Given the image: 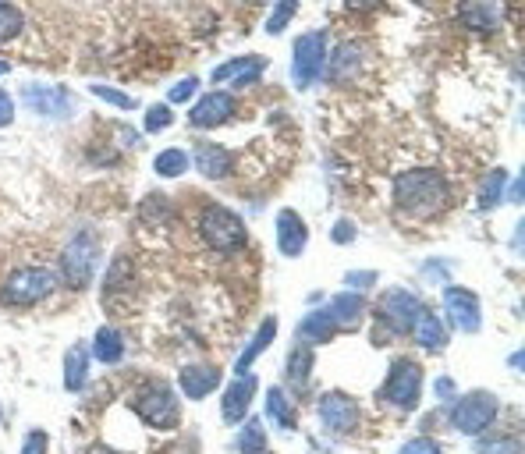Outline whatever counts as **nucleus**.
<instances>
[{"instance_id":"nucleus-1","label":"nucleus","mask_w":525,"mask_h":454,"mask_svg":"<svg viewBox=\"0 0 525 454\" xmlns=\"http://www.w3.org/2000/svg\"><path fill=\"white\" fill-rule=\"evenodd\" d=\"M394 206L412 220H430L451 206V185L440 171H401L394 178Z\"/></svg>"},{"instance_id":"nucleus-2","label":"nucleus","mask_w":525,"mask_h":454,"mask_svg":"<svg viewBox=\"0 0 525 454\" xmlns=\"http://www.w3.org/2000/svg\"><path fill=\"white\" fill-rule=\"evenodd\" d=\"M57 288V274L47 267H22L8 274V281L0 284V302L11 309L40 306L43 298H50Z\"/></svg>"},{"instance_id":"nucleus-3","label":"nucleus","mask_w":525,"mask_h":454,"mask_svg":"<svg viewBox=\"0 0 525 454\" xmlns=\"http://www.w3.org/2000/svg\"><path fill=\"white\" fill-rule=\"evenodd\" d=\"M199 235H203V242L210 245L213 252H238L249 242L242 217L217 203H206L203 213H199Z\"/></svg>"},{"instance_id":"nucleus-4","label":"nucleus","mask_w":525,"mask_h":454,"mask_svg":"<svg viewBox=\"0 0 525 454\" xmlns=\"http://www.w3.org/2000/svg\"><path fill=\"white\" fill-rule=\"evenodd\" d=\"M96 263H100V235H96L93 227L79 231V235L71 238L68 249L61 256V277L68 288L82 291L86 284H93V274H96Z\"/></svg>"},{"instance_id":"nucleus-5","label":"nucleus","mask_w":525,"mask_h":454,"mask_svg":"<svg viewBox=\"0 0 525 454\" xmlns=\"http://www.w3.org/2000/svg\"><path fill=\"white\" fill-rule=\"evenodd\" d=\"M419 394H423V366L412 359H398L380 387V401L401 408V412H412L419 405Z\"/></svg>"},{"instance_id":"nucleus-6","label":"nucleus","mask_w":525,"mask_h":454,"mask_svg":"<svg viewBox=\"0 0 525 454\" xmlns=\"http://www.w3.org/2000/svg\"><path fill=\"white\" fill-rule=\"evenodd\" d=\"M132 408L142 423L153 426V430H174L178 426V398H174L171 387L157 384V380L135 391Z\"/></svg>"},{"instance_id":"nucleus-7","label":"nucleus","mask_w":525,"mask_h":454,"mask_svg":"<svg viewBox=\"0 0 525 454\" xmlns=\"http://www.w3.org/2000/svg\"><path fill=\"white\" fill-rule=\"evenodd\" d=\"M323 64H327V32H306L295 40V61H291V79L298 89L313 86L323 75Z\"/></svg>"},{"instance_id":"nucleus-8","label":"nucleus","mask_w":525,"mask_h":454,"mask_svg":"<svg viewBox=\"0 0 525 454\" xmlns=\"http://www.w3.org/2000/svg\"><path fill=\"white\" fill-rule=\"evenodd\" d=\"M497 412H501V405H497L494 394H490V391H472V394H465V398L455 405V412H451V423H455L462 433H483L486 426H494Z\"/></svg>"},{"instance_id":"nucleus-9","label":"nucleus","mask_w":525,"mask_h":454,"mask_svg":"<svg viewBox=\"0 0 525 454\" xmlns=\"http://www.w3.org/2000/svg\"><path fill=\"white\" fill-rule=\"evenodd\" d=\"M423 313H426L423 302H419L412 291H401V288L387 291V295L380 298V306H377L380 323H387L394 334H408V330L419 323V316H423Z\"/></svg>"},{"instance_id":"nucleus-10","label":"nucleus","mask_w":525,"mask_h":454,"mask_svg":"<svg viewBox=\"0 0 525 454\" xmlns=\"http://www.w3.org/2000/svg\"><path fill=\"white\" fill-rule=\"evenodd\" d=\"M22 103L40 118H68L75 110V96L64 86H25Z\"/></svg>"},{"instance_id":"nucleus-11","label":"nucleus","mask_w":525,"mask_h":454,"mask_svg":"<svg viewBox=\"0 0 525 454\" xmlns=\"http://www.w3.org/2000/svg\"><path fill=\"white\" fill-rule=\"evenodd\" d=\"M458 22L490 36L504 25V0H458Z\"/></svg>"},{"instance_id":"nucleus-12","label":"nucleus","mask_w":525,"mask_h":454,"mask_svg":"<svg viewBox=\"0 0 525 454\" xmlns=\"http://www.w3.org/2000/svg\"><path fill=\"white\" fill-rule=\"evenodd\" d=\"M362 57H366V50L355 40H345L334 47L330 64H323V71H327V79L334 82V86H355L362 75Z\"/></svg>"},{"instance_id":"nucleus-13","label":"nucleus","mask_w":525,"mask_h":454,"mask_svg":"<svg viewBox=\"0 0 525 454\" xmlns=\"http://www.w3.org/2000/svg\"><path fill=\"white\" fill-rule=\"evenodd\" d=\"M320 419L330 433H352L359 426V405L348 394L330 391L320 398Z\"/></svg>"},{"instance_id":"nucleus-14","label":"nucleus","mask_w":525,"mask_h":454,"mask_svg":"<svg viewBox=\"0 0 525 454\" xmlns=\"http://www.w3.org/2000/svg\"><path fill=\"white\" fill-rule=\"evenodd\" d=\"M444 309L451 316L458 330L465 334H476L483 327V316H479V298L469 288H444Z\"/></svg>"},{"instance_id":"nucleus-15","label":"nucleus","mask_w":525,"mask_h":454,"mask_svg":"<svg viewBox=\"0 0 525 454\" xmlns=\"http://www.w3.org/2000/svg\"><path fill=\"white\" fill-rule=\"evenodd\" d=\"M309 245V227L306 220L298 217L295 210H281L277 213V249L281 256H302V249Z\"/></svg>"},{"instance_id":"nucleus-16","label":"nucleus","mask_w":525,"mask_h":454,"mask_svg":"<svg viewBox=\"0 0 525 454\" xmlns=\"http://www.w3.org/2000/svg\"><path fill=\"white\" fill-rule=\"evenodd\" d=\"M235 114V96L231 93H210L189 110V121L196 128H217Z\"/></svg>"},{"instance_id":"nucleus-17","label":"nucleus","mask_w":525,"mask_h":454,"mask_svg":"<svg viewBox=\"0 0 525 454\" xmlns=\"http://www.w3.org/2000/svg\"><path fill=\"white\" fill-rule=\"evenodd\" d=\"M252 394H256V376L249 373H242L235 384L224 391V419H228V423H242L252 405Z\"/></svg>"},{"instance_id":"nucleus-18","label":"nucleus","mask_w":525,"mask_h":454,"mask_svg":"<svg viewBox=\"0 0 525 454\" xmlns=\"http://www.w3.org/2000/svg\"><path fill=\"white\" fill-rule=\"evenodd\" d=\"M178 384L189 401H203L206 394L220 384V369L217 366H185L178 376Z\"/></svg>"},{"instance_id":"nucleus-19","label":"nucleus","mask_w":525,"mask_h":454,"mask_svg":"<svg viewBox=\"0 0 525 454\" xmlns=\"http://www.w3.org/2000/svg\"><path fill=\"white\" fill-rule=\"evenodd\" d=\"M196 167L206 174V178H228L231 167H235V157H231L224 146H217V142H199Z\"/></svg>"},{"instance_id":"nucleus-20","label":"nucleus","mask_w":525,"mask_h":454,"mask_svg":"<svg viewBox=\"0 0 525 454\" xmlns=\"http://www.w3.org/2000/svg\"><path fill=\"white\" fill-rule=\"evenodd\" d=\"M263 68H267V61H263V57H238V61L213 68V82L235 79V86H252V82L263 75Z\"/></svg>"},{"instance_id":"nucleus-21","label":"nucleus","mask_w":525,"mask_h":454,"mask_svg":"<svg viewBox=\"0 0 525 454\" xmlns=\"http://www.w3.org/2000/svg\"><path fill=\"white\" fill-rule=\"evenodd\" d=\"M132 281H135V263H132V256H128V252H121V256H114L107 277H103V298H107V302H114L118 295L132 291Z\"/></svg>"},{"instance_id":"nucleus-22","label":"nucleus","mask_w":525,"mask_h":454,"mask_svg":"<svg viewBox=\"0 0 525 454\" xmlns=\"http://www.w3.org/2000/svg\"><path fill=\"white\" fill-rule=\"evenodd\" d=\"M327 313H330V320H334L337 330H348V327H359L366 306H362L359 295H337V298H330Z\"/></svg>"},{"instance_id":"nucleus-23","label":"nucleus","mask_w":525,"mask_h":454,"mask_svg":"<svg viewBox=\"0 0 525 454\" xmlns=\"http://www.w3.org/2000/svg\"><path fill=\"white\" fill-rule=\"evenodd\" d=\"M416 341L419 348H426V352H440V348L447 345V330H444V320H440L437 313H423L419 316L416 327Z\"/></svg>"},{"instance_id":"nucleus-24","label":"nucleus","mask_w":525,"mask_h":454,"mask_svg":"<svg viewBox=\"0 0 525 454\" xmlns=\"http://www.w3.org/2000/svg\"><path fill=\"white\" fill-rule=\"evenodd\" d=\"M86 373H89V352L82 345L68 348V355H64V387L68 391H82L86 387Z\"/></svg>"},{"instance_id":"nucleus-25","label":"nucleus","mask_w":525,"mask_h":454,"mask_svg":"<svg viewBox=\"0 0 525 454\" xmlns=\"http://www.w3.org/2000/svg\"><path fill=\"white\" fill-rule=\"evenodd\" d=\"M274 334H277V320H274V316H270V320H263V323H259L256 337H252V345L245 348L242 355H238V366H235V369H238V376H242L245 369H249L252 362L259 359V355L267 352V345H270V341H274Z\"/></svg>"},{"instance_id":"nucleus-26","label":"nucleus","mask_w":525,"mask_h":454,"mask_svg":"<svg viewBox=\"0 0 525 454\" xmlns=\"http://www.w3.org/2000/svg\"><path fill=\"white\" fill-rule=\"evenodd\" d=\"M334 320H330V313H327V306L323 309H316V313H309L306 320L298 323V337L302 341H313V345H320V341H330V334H334Z\"/></svg>"},{"instance_id":"nucleus-27","label":"nucleus","mask_w":525,"mask_h":454,"mask_svg":"<svg viewBox=\"0 0 525 454\" xmlns=\"http://www.w3.org/2000/svg\"><path fill=\"white\" fill-rule=\"evenodd\" d=\"M93 355H96L100 362H107V366L121 362V355H125V341H121L118 330H110V327H100V330H96Z\"/></svg>"},{"instance_id":"nucleus-28","label":"nucleus","mask_w":525,"mask_h":454,"mask_svg":"<svg viewBox=\"0 0 525 454\" xmlns=\"http://www.w3.org/2000/svg\"><path fill=\"white\" fill-rule=\"evenodd\" d=\"M267 412H270V419H274L281 430H291L295 426V408H291V401H288V394L281 391V387H270V394H267Z\"/></svg>"},{"instance_id":"nucleus-29","label":"nucleus","mask_w":525,"mask_h":454,"mask_svg":"<svg viewBox=\"0 0 525 454\" xmlns=\"http://www.w3.org/2000/svg\"><path fill=\"white\" fill-rule=\"evenodd\" d=\"M504 188H508V171H490L479 185V210H490L504 199Z\"/></svg>"},{"instance_id":"nucleus-30","label":"nucleus","mask_w":525,"mask_h":454,"mask_svg":"<svg viewBox=\"0 0 525 454\" xmlns=\"http://www.w3.org/2000/svg\"><path fill=\"white\" fill-rule=\"evenodd\" d=\"M153 167H157V174H164V178H178L181 171H189V153H185V149H164V153H157Z\"/></svg>"},{"instance_id":"nucleus-31","label":"nucleus","mask_w":525,"mask_h":454,"mask_svg":"<svg viewBox=\"0 0 525 454\" xmlns=\"http://www.w3.org/2000/svg\"><path fill=\"white\" fill-rule=\"evenodd\" d=\"M25 29V15L15 8V4H0V47L11 43L18 32Z\"/></svg>"},{"instance_id":"nucleus-32","label":"nucleus","mask_w":525,"mask_h":454,"mask_svg":"<svg viewBox=\"0 0 525 454\" xmlns=\"http://www.w3.org/2000/svg\"><path fill=\"white\" fill-rule=\"evenodd\" d=\"M238 447H242V454H263L267 451V430H263V423L249 419L245 430H242V437H238Z\"/></svg>"},{"instance_id":"nucleus-33","label":"nucleus","mask_w":525,"mask_h":454,"mask_svg":"<svg viewBox=\"0 0 525 454\" xmlns=\"http://www.w3.org/2000/svg\"><path fill=\"white\" fill-rule=\"evenodd\" d=\"M309 366H313V352H309V348H295V352H291V359H288V380L291 384H306L309 380Z\"/></svg>"},{"instance_id":"nucleus-34","label":"nucleus","mask_w":525,"mask_h":454,"mask_svg":"<svg viewBox=\"0 0 525 454\" xmlns=\"http://www.w3.org/2000/svg\"><path fill=\"white\" fill-rule=\"evenodd\" d=\"M295 11H298V0H274V15L267 18L270 36H277V32L288 29V22L295 18Z\"/></svg>"},{"instance_id":"nucleus-35","label":"nucleus","mask_w":525,"mask_h":454,"mask_svg":"<svg viewBox=\"0 0 525 454\" xmlns=\"http://www.w3.org/2000/svg\"><path fill=\"white\" fill-rule=\"evenodd\" d=\"M174 125V114H171V107H149V114H146V132H164V128H171Z\"/></svg>"},{"instance_id":"nucleus-36","label":"nucleus","mask_w":525,"mask_h":454,"mask_svg":"<svg viewBox=\"0 0 525 454\" xmlns=\"http://www.w3.org/2000/svg\"><path fill=\"white\" fill-rule=\"evenodd\" d=\"M93 96H100V100L114 103V107H121V110H132L135 107V96L118 93V89H110V86H93Z\"/></svg>"},{"instance_id":"nucleus-37","label":"nucleus","mask_w":525,"mask_h":454,"mask_svg":"<svg viewBox=\"0 0 525 454\" xmlns=\"http://www.w3.org/2000/svg\"><path fill=\"white\" fill-rule=\"evenodd\" d=\"M479 454H518V440H515V437L486 440V444L479 447Z\"/></svg>"},{"instance_id":"nucleus-38","label":"nucleus","mask_w":525,"mask_h":454,"mask_svg":"<svg viewBox=\"0 0 525 454\" xmlns=\"http://www.w3.org/2000/svg\"><path fill=\"white\" fill-rule=\"evenodd\" d=\"M401 454H440V444L433 437H416L401 447Z\"/></svg>"},{"instance_id":"nucleus-39","label":"nucleus","mask_w":525,"mask_h":454,"mask_svg":"<svg viewBox=\"0 0 525 454\" xmlns=\"http://www.w3.org/2000/svg\"><path fill=\"white\" fill-rule=\"evenodd\" d=\"M47 447H50L47 433L32 430L29 437H25V444H22V454H47Z\"/></svg>"},{"instance_id":"nucleus-40","label":"nucleus","mask_w":525,"mask_h":454,"mask_svg":"<svg viewBox=\"0 0 525 454\" xmlns=\"http://www.w3.org/2000/svg\"><path fill=\"white\" fill-rule=\"evenodd\" d=\"M196 89H199V79H185V82H178V86L171 89V103H185V100H192L196 96Z\"/></svg>"},{"instance_id":"nucleus-41","label":"nucleus","mask_w":525,"mask_h":454,"mask_svg":"<svg viewBox=\"0 0 525 454\" xmlns=\"http://www.w3.org/2000/svg\"><path fill=\"white\" fill-rule=\"evenodd\" d=\"M11 118H15V103H11V96L0 89V128L11 125Z\"/></svg>"},{"instance_id":"nucleus-42","label":"nucleus","mask_w":525,"mask_h":454,"mask_svg":"<svg viewBox=\"0 0 525 454\" xmlns=\"http://www.w3.org/2000/svg\"><path fill=\"white\" fill-rule=\"evenodd\" d=\"M352 238H355V227L348 224V220H341V224L334 227V242H337V245H348Z\"/></svg>"},{"instance_id":"nucleus-43","label":"nucleus","mask_w":525,"mask_h":454,"mask_svg":"<svg viewBox=\"0 0 525 454\" xmlns=\"http://www.w3.org/2000/svg\"><path fill=\"white\" fill-rule=\"evenodd\" d=\"M345 4L352 11H373V8H380V0H345Z\"/></svg>"},{"instance_id":"nucleus-44","label":"nucleus","mask_w":525,"mask_h":454,"mask_svg":"<svg viewBox=\"0 0 525 454\" xmlns=\"http://www.w3.org/2000/svg\"><path fill=\"white\" fill-rule=\"evenodd\" d=\"M373 277L377 274H352L348 277V284H352V288H366V281H373Z\"/></svg>"},{"instance_id":"nucleus-45","label":"nucleus","mask_w":525,"mask_h":454,"mask_svg":"<svg viewBox=\"0 0 525 454\" xmlns=\"http://www.w3.org/2000/svg\"><path fill=\"white\" fill-rule=\"evenodd\" d=\"M89 454H121V451H110V447L96 444V447H89Z\"/></svg>"},{"instance_id":"nucleus-46","label":"nucleus","mask_w":525,"mask_h":454,"mask_svg":"<svg viewBox=\"0 0 525 454\" xmlns=\"http://www.w3.org/2000/svg\"><path fill=\"white\" fill-rule=\"evenodd\" d=\"M252 8H263V4H270V0H249Z\"/></svg>"},{"instance_id":"nucleus-47","label":"nucleus","mask_w":525,"mask_h":454,"mask_svg":"<svg viewBox=\"0 0 525 454\" xmlns=\"http://www.w3.org/2000/svg\"><path fill=\"white\" fill-rule=\"evenodd\" d=\"M0 75H8V64H4V61H0Z\"/></svg>"},{"instance_id":"nucleus-48","label":"nucleus","mask_w":525,"mask_h":454,"mask_svg":"<svg viewBox=\"0 0 525 454\" xmlns=\"http://www.w3.org/2000/svg\"><path fill=\"white\" fill-rule=\"evenodd\" d=\"M423 4H426V0H423Z\"/></svg>"}]
</instances>
